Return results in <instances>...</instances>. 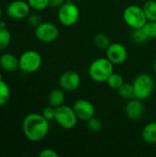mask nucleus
Returning a JSON list of instances; mask_svg holds the SVG:
<instances>
[{"mask_svg":"<svg viewBox=\"0 0 156 157\" xmlns=\"http://www.w3.org/2000/svg\"><path fill=\"white\" fill-rule=\"evenodd\" d=\"M24 136L30 142H39L46 137L49 132V121L42 114L29 113L22 121Z\"/></svg>","mask_w":156,"mask_h":157,"instance_id":"obj_1","label":"nucleus"},{"mask_svg":"<svg viewBox=\"0 0 156 157\" xmlns=\"http://www.w3.org/2000/svg\"><path fill=\"white\" fill-rule=\"evenodd\" d=\"M113 73L114 64L107 57L95 59L88 67V75L90 78L97 83L107 82Z\"/></svg>","mask_w":156,"mask_h":157,"instance_id":"obj_2","label":"nucleus"},{"mask_svg":"<svg viewBox=\"0 0 156 157\" xmlns=\"http://www.w3.org/2000/svg\"><path fill=\"white\" fill-rule=\"evenodd\" d=\"M135 98L141 100L148 98L154 89V81L151 75L143 73L138 75L132 82Z\"/></svg>","mask_w":156,"mask_h":157,"instance_id":"obj_3","label":"nucleus"},{"mask_svg":"<svg viewBox=\"0 0 156 157\" xmlns=\"http://www.w3.org/2000/svg\"><path fill=\"white\" fill-rule=\"evenodd\" d=\"M122 17L124 22L131 29L143 28V26L148 21L143 6H136V5H131L127 6L123 11Z\"/></svg>","mask_w":156,"mask_h":157,"instance_id":"obj_4","label":"nucleus"},{"mask_svg":"<svg viewBox=\"0 0 156 157\" xmlns=\"http://www.w3.org/2000/svg\"><path fill=\"white\" fill-rule=\"evenodd\" d=\"M19 69L22 72L31 74L37 72L42 64V57L37 51L29 50L24 52L18 58Z\"/></svg>","mask_w":156,"mask_h":157,"instance_id":"obj_5","label":"nucleus"},{"mask_svg":"<svg viewBox=\"0 0 156 157\" xmlns=\"http://www.w3.org/2000/svg\"><path fill=\"white\" fill-rule=\"evenodd\" d=\"M54 121L63 129L71 130L76 126L78 118L73 107H69L67 105H62L56 108Z\"/></svg>","mask_w":156,"mask_h":157,"instance_id":"obj_6","label":"nucleus"},{"mask_svg":"<svg viewBox=\"0 0 156 157\" xmlns=\"http://www.w3.org/2000/svg\"><path fill=\"white\" fill-rule=\"evenodd\" d=\"M79 17L80 10L78 6L71 1H65V3L59 7L58 19L60 23L65 27L74 26L78 21Z\"/></svg>","mask_w":156,"mask_h":157,"instance_id":"obj_7","label":"nucleus"},{"mask_svg":"<svg viewBox=\"0 0 156 157\" xmlns=\"http://www.w3.org/2000/svg\"><path fill=\"white\" fill-rule=\"evenodd\" d=\"M35 36L40 41L50 43L57 40L59 36V29L54 23L44 21L35 28Z\"/></svg>","mask_w":156,"mask_h":157,"instance_id":"obj_8","label":"nucleus"},{"mask_svg":"<svg viewBox=\"0 0 156 157\" xmlns=\"http://www.w3.org/2000/svg\"><path fill=\"white\" fill-rule=\"evenodd\" d=\"M30 6L28 1L14 0L6 6V15L15 20H21L29 17Z\"/></svg>","mask_w":156,"mask_h":157,"instance_id":"obj_9","label":"nucleus"},{"mask_svg":"<svg viewBox=\"0 0 156 157\" xmlns=\"http://www.w3.org/2000/svg\"><path fill=\"white\" fill-rule=\"evenodd\" d=\"M106 57L115 65L122 64L128 58V51L126 47L120 42H113L106 50Z\"/></svg>","mask_w":156,"mask_h":157,"instance_id":"obj_10","label":"nucleus"},{"mask_svg":"<svg viewBox=\"0 0 156 157\" xmlns=\"http://www.w3.org/2000/svg\"><path fill=\"white\" fill-rule=\"evenodd\" d=\"M73 109L80 121H87L89 119L95 116L96 109L94 105L87 99L85 98H79L74 101L73 105Z\"/></svg>","mask_w":156,"mask_h":157,"instance_id":"obj_11","label":"nucleus"},{"mask_svg":"<svg viewBox=\"0 0 156 157\" xmlns=\"http://www.w3.org/2000/svg\"><path fill=\"white\" fill-rule=\"evenodd\" d=\"M81 85V76L74 71H66L59 78L60 87L66 92L75 91Z\"/></svg>","mask_w":156,"mask_h":157,"instance_id":"obj_12","label":"nucleus"},{"mask_svg":"<svg viewBox=\"0 0 156 157\" xmlns=\"http://www.w3.org/2000/svg\"><path fill=\"white\" fill-rule=\"evenodd\" d=\"M143 100L138 98H132L128 100L125 106V114L131 121L140 120L144 113V107L142 102Z\"/></svg>","mask_w":156,"mask_h":157,"instance_id":"obj_13","label":"nucleus"},{"mask_svg":"<svg viewBox=\"0 0 156 157\" xmlns=\"http://www.w3.org/2000/svg\"><path fill=\"white\" fill-rule=\"evenodd\" d=\"M0 67L6 72H15L19 69L18 58L14 54L6 52L0 56Z\"/></svg>","mask_w":156,"mask_h":157,"instance_id":"obj_14","label":"nucleus"},{"mask_svg":"<svg viewBox=\"0 0 156 157\" xmlns=\"http://www.w3.org/2000/svg\"><path fill=\"white\" fill-rule=\"evenodd\" d=\"M143 140L148 144H156V121L147 123L142 132Z\"/></svg>","mask_w":156,"mask_h":157,"instance_id":"obj_15","label":"nucleus"},{"mask_svg":"<svg viewBox=\"0 0 156 157\" xmlns=\"http://www.w3.org/2000/svg\"><path fill=\"white\" fill-rule=\"evenodd\" d=\"M64 98H65L64 97V91L61 87L60 88H54L50 92V94L48 96L49 105L56 109V108L63 105Z\"/></svg>","mask_w":156,"mask_h":157,"instance_id":"obj_16","label":"nucleus"},{"mask_svg":"<svg viewBox=\"0 0 156 157\" xmlns=\"http://www.w3.org/2000/svg\"><path fill=\"white\" fill-rule=\"evenodd\" d=\"M118 94L120 98H122L125 100H131L132 98H135V93L133 89L132 83H123L122 86L117 89Z\"/></svg>","mask_w":156,"mask_h":157,"instance_id":"obj_17","label":"nucleus"},{"mask_svg":"<svg viewBox=\"0 0 156 157\" xmlns=\"http://www.w3.org/2000/svg\"><path fill=\"white\" fill-rule=\"evenodd\" d=\"M143 11L148 21H156V1L148 0L144 3Z\"/></svg>","mask_w":156,"mask_h":157,"instance_id":"obj_18","label":"nucleus"},{"mask_svg":"<svg viewBox=\"0 0 156 157\" xmlns=\"http://www.w3.org/2000/svg\"><path fill=\"white\" fill-rule=\"evenodd\" d=\"M94 44L97 48L100 50H107V48L110 45V39L104 33H97L93 39Z\"/></svg>","mask_w":156,"mask_h":157,"instance_id":"obj_19","label":"nucleus"},{"mask_svg":"<svg viewBox=\"0 0 156 157\" xmlns=\"http://www.w3.org/2000/svg\"><path fill=\"white\" fill-rule=\"evenodd\" d=\"M107 83H108V86L110 88L117 90L118 88H120V87L122 86V84L124 83V79H123V76H122L121 75H120V74L114 72V73L108 77Z\"/></svg>","mask_w":156,"mask_h":157,"instance_id":"obj_20","label":"nucleus"},{"mask_svg":"<svg viewBox=\"0 0 156 157\" xmlns=\"http://www.w3.org/2000/svg\"><path fill=\"white\" fill-rule=\"evenodd\" d=\"M10 98V88L8 85L0 79V106H4Z\"/></svg>","mask_w":156,"mask_h":157,"instance_id":"obj_21","label":"nucleus"},{"mask_svg":"<svg viewBox=\"0 0 156 157\" xmlns=\"http://www.w3.org/2000/svg\"><path fill=\"white\" fill-rule=\"evenodd\" d=\"M131 39L134 42L136 43H144L149 40V37L147 36V34L145 33L143 28H140V29H132L131 32Z\"/></svg>","mask_w":156,"mask_h":157,"instance_id":"obj_22","label":"nucleus"},{"mask_svg":"<svg viewBox=\"0 0 156 157\" xmlns=\"http://www.w3.org/2000/svg\"><path fill=\"white\" fill-rule=\"evenodd\" d=\"M11 42V33L6 29H0V51L6 49Z\"/></svg>","mask_w":156,"mask_h":157,"instance_id":"obj_23","label":"nucleus"},{"mask_svg":"<svg viewBox=\"0 0 156 157\" xmlns=\"http://www.w3.org/2000/svg\"><path fill=\"white\" fill-rule=\"evenodd\" d=\"M86 127L92 132H98L101 131L103 127V123L99 118L94 116L86 121Z\"/></svg>","mask_w":156,"mask_h":157,"instance_id":"obj_24","label":"nucleus"},{"mask_svg":"<svg viewBox=\"0 0 156 157\" xmlns=\"http://www.w3.org/2000/svg\"><path fill=\"white\" fill-rule=\"evenodd\" d=\"M30 8L36 11L46 9L50 6V0H27Z\"/></svg>","mask_w":156,"mask_h":157,"instance_id":"obj_25","label":"nucleus"},{"mask_svg":"<svg viewBox=\"0 0 156 157\" xmlns=\"http://www.w3.org/2000/svg\"><path fill=\"white\" fill-rule=\"evenodd\" d=\"M143 29L149 39H156V21H147Z\"/></svg>","mask_w":156,"mask_h":157,"instance_id":"obj_26","label":"nucleus"},{"mask_svg":"<svg viewBox=\"0 0 156 157\" xmlns=\"http://www.w3.org/2000/svg\"><path fill=\"white\" fill-rule=\"evenodd\" d=\"M55 111H56L55 108H53L51 106H48L42 110L41 114L46 120L51 121V120H54V118H55Z\"/></svg>","mask_w":156,"mask_h":157,"instance_id":"obj_27","label":"nucleus"},{"mask_svg":"<svg viewBox=\"0 0 156 157\" xmlns=\"http://www.w3.org/2000/svg\"><path fill=\"white\" fill-rule=\"evenodd\" d=\"M28 21H29V24L31 26V27H37L39 24H40L42 21L40 19V17L38 15V14H31V15H29L28 17Z\"/></svg>","mask_w":156,"mask_h":157,"instance_id":"obj_28","label":"nucleus"},{"mask_svg":"<svg viewBox=\"0 0 156 157\" xmlns=\"http://www.w3.org/2000/svg\"><path fill=\"white\" fill-rule=\"evenodd\" d=\"M40 157H58L59 155L58 153L51 148H45L43 150H41L39 154Z\"/></svg>","mask_w":156,"mask_h":157,"instance_id":"obj_29","label":"nucleus"},{"mask_svg":"<svg viewBox=\"0 0 156 157\" xmlns=\"http://www.w3.org/2000/svg\"><path fill=\"white\" fill-rule=\"evenodd\" d=\"M65 3V0H50V6L60 7Z\"/></svg>","mask_w":156,"mask_h":157,"instance_id":"obj_30","label":"nucleus"},{"mask_svg":"<svg viewBox=\"0 0 156 157\" xmlns=\"http://www.w3.org/2000/svg\"><path fill=\"white\" fill-rule=\"evenodd\" d=\"M0 29H6V22L0 20Z\"/></svg>","mask_w":156,"mask_h":157,"instance_id":"obj_31","label":"nucleus"},{"mask_svg":"<svg viewBox=\"0 0 156 157\" xmlns=\"http://www.w3.org/2000/svg\"><path fill=\"white\" fill-rule=\"evenodd\" d=\"M154 72H156V60L154 61Z\"/></svg>","mask_w":156,"mask_h":157,"instance_id":"obj_32","label":"nucleus"},{"mask_svg":"<svg viewBox=\"0 0 156 157\" xmlns=\"http://www.w3.org/2000/svg\"><path fill=\"white\" fill-rule=\"evenodd\" d=\"M1 16H2V9H1V7H0V18H1Z\"/></svg>","mask_w":156,"mask_h":157,"instance_id":"obj_33","label":"nucleus"}]
</instances>
